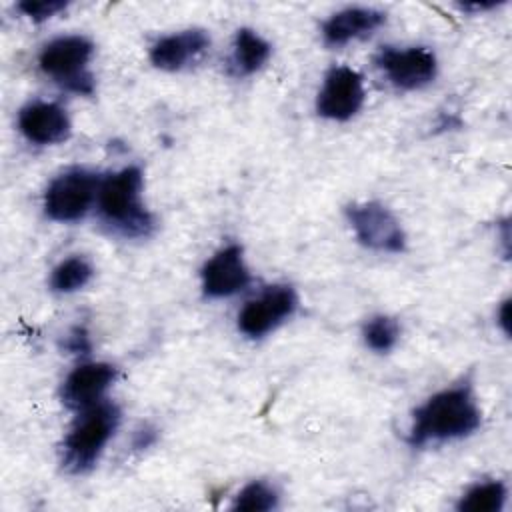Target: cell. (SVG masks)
Segmentation results:
<instances>
[{
  "mask_svg": "<svg viewBox=\"0 0 512 512\" xmlns=\"http://www.w3.org/2000/svg\"><path fill=\"white\" fill-rule=\"evenodd\" d=\"M480 424L482 410L478 406L472 382L462 380L432 394L414 410L408 430V444L412 448H422L428 444L462 440L474 434Z\"/></svg>",
  "mask_w": 512,
  "mask_h": 512,
  "instance_id": "obj_1",
  "label": "cell"
},
{
  "mask_svg": "<svg viewBox=\"0 0 512 512\" xmlns=\"http://www.w3.org/2000/svg\"><path fill=\"white\" fill-rule=\"evenodd\" d=\"M144 176L138 166H126L100 180L96 208L102 222L126 238H146L154 230V216L142 202Z\"/></svg>",
  "mask_w": 512,
  "mask_h": 512,
  "instance_id": "obj_2",
  "label": "cell"
},
{
  "mask_svg": "<svg viewBox=\"0 0 512 512\" xmlns=\"http://www.w3.org/2000/svg\"><path fill=\"white\" fill-rule=\"evenodd\" d=\"M120 424V408L114 402H96L82 410L62 442V466L70 474L92 470Z\"/></svg>",
  "mask_w": 512,
  "mask_h": 512,
  "instance_id": "obj_3",
  "label": "cell"
},
{
  "mask_svg": "<svg viewBox=\"0 0 512 512\" xmlns=\"http://www.w3.org/2000/svg\"><path fill=\"white\" fill-rule=\"evenodd\" d=\"M94 56V44L80 34L60 36L50 40L40 56V70L62 84L68 90L78 94L94 92V76L88 72V62Z\"/></svg>",
  "mask_w": 512,
  "mask_h": 512,
  "instance_id": "obj_4",
  "label": "cell"
},
{
  "mask_svg": "<svg viewBox=\"0 0 512 512\" xmlns=\"http://www.w3.org/2000/svg\"><path fill=\"white\" fill-rule=\"evenodd\" d=\"M100 178L86 168L58 174L44 192V212L54 222H76L86 216L98 196Z\"/></svg>",
  "mask_w": 512,
  "mask_h": 512,
  "instance_id": "obj_5",
  "label": "cell"
},
{
  "mask_svg": "<svg viewBox=\"0 0 512 512\" xmlns=\"http://www.w3.org/2000/svg\"><path fill=\"white\" fill-rule=\"evenodd\" d=\"M348 224L354 230L356 240L376 252L398 254L406 248V234L400 220L376 200L356 202L346 208Z\"/></svg>",
  "mask_w": 512,
  "mask_h": 512,
  "instance_id": "obj_6",
  "label": "cell"
},
{
  "mask_svg": "<svg viewBox=\"0 0 512 512\" xmlns=\"http://www.w3.org/2000/svg\"><path fill=\"white\" fill-rule=\"evenodd\" d=\"M298 296L292 286H268L258 298L244 304L238 314V330L248 338H262L294 314Z\"/></svg>",
  "mask_w": 512,
  "mask_h": 512,
  "instance_id": "obj_7",
  "label": "cell"
},
{
  "mask_svg": "<svg viewBox=\"0 0 512 512\" xmlns=\"http://www.w3.org/2000/svg\"><path fill=\"white\" fill-rule=\"evenodd\" d=\"M362 104H364L362 76L350 66L330 68L316 96V112L322 118L344 122L356 116Z\"/></svg>",
  "mask_w": 512,
  "mask_h": 512,
  "instance_id": "obj_8",
  "label": "cell"
},
{
  "mask_svg": "<svg viewBox=\"0 0 512 512\" xmlns=\"http://www.w3.org/2000/svg\"><path fill=\"white\" fill-rule=\"evenodd\" d=\"M378 68L386 74L390 84L400 90H416L436 78V56L424 46L392 48L386 46L376 56Z\"/></svg>",
  "mask_w": 512,
  "mask_h": 512,
  "instance_id": "obj_9",
  "label": "cell"
},
{
  "mask_svg": "<svg viewBox=\"0 0 512 512\" xmlns=\"http://www.w3.org/2000/svg\"><path fill=\"white\" fill-rule=\"evenodd\" d=\"M202 292L208 298H228L250 284V272L244 262L242 246L228 244L220 248L200 272Z\"/></svg>",
  "mask_w": 512,
  "mask_h": 512,
  "instance_id": "obj_10",
  "label": "cell"
},
{
  "mask_svg": "<svg viewBox=\"0 0 512 512\" xmlns=\"http://www.w3.org/2000/svg\"><path fill=\"white\" fill-rule=\"evenodd\" d=\"M18 128L22 136L38 146L60 144L72 132L66 110L56 102L36 100L26 104L18 114Z\"/></svg>",
  "mask_w": 512,
  "mask_h": 512,
  "instance_id": "obj_11",
  "label": "cell"
},
{
  "mask_svg": "<svg viewBox=\"0 0 512 512\" xmlns=\"http://www.w3.org/2000/svg\"><path fill=\"white\" fill-rule=\"evenodd\" d=\"M118 370L106 362H86L74 368L62 384V402L70 410H86L100 402L104 392L116 380Z\"/></svg>",
  "mask_w": 512,
  "mask_h": 512,
  "instance_id": "obj_12",
  "label": "cell"
},
{
  "mask_svg": "<svg viewBox=\"0 0 512 512\" xmlns=\"http://www.w3.org/2000/svg\"><path fill=\"white\" fill-rule=\"evenodd\" d=\"M210 46V38L204 30L190 28L160 38L150 48V62L168 72H176L194 62Z\"/></svg>",
  "mask_w": 512,
  "mask_h": 512,
  "instance_id": "obj_13",
  "label": "cell"
},
{
  "mask_svg": "<svg viewBox=\"0 0 512 512\" xmlns=\"http://www.w3.org/2000/svg\"><path fill=\"white\" fill-rule=\"evenodd\" d=\"M386 22V14L374 8H344L322 24V38L328 46H344L352 40L374 34Z\"/></svg>",
  "mask_w": 512,
  "mask_h": 512,
  "instance_id": "obj_14",
  "label": "cell"
},
{
  "mask_svg": "<svg viewBox=\"0 0 512 512\" xmlns=\"http://www.w3.org/2000/svg\"><path fill=\"white\" fill-rule=\"evenodd\" d=\"M272 46L254 30L240 28L236 30L232 42V56H230V70L236 76H250L258 72L270 58Z\"/></svg>",
  "mask_w": 512,
  "mask_h": 512,
  "instance_id": "obj_15",
  "label": "cell"
},
{
  "mask_svg": "<svg viewBox=\"0 0 512 512\" xmlns=\"http://www.w3.org/2000/svg\"><path fill=\"white\" fill-rule=\"evenodd\" d=\"M506 502V486L500 480H488L478 482L472 488H468L460 502V512H500Z\"/></svg>",
  "mask_w": 512,
  "mask_h": 512,
  "instance_id": "obj_16",
  "label": "cell"
},
{
  "mask_svg": "<svg viewBox=\"0 0 512 512\" xmlns=\"http://www.w3.org/2000/svg\"><path fill=\"white\" fill-rule=\"evenodd\" d=\"M94 276L92 264L82 256L62 260L50 274V288L58 294H70L84 288Z\"/></svg>",
  "mask_w": 512,
  "mask_h": 512,
  "instance_id": "obj_17",
  "label": "cell"
},
{
  "mask_svg": "<svg viewBox=\"0 0 512 512\" xmlns=\"http://www.w3.org/2000/svg\"><path fill=\"white\" fill-rule=\"evenodd\" d=\"M362 336H364V342L370 350L384 354V352H390L396 346V342L400 338V326L394 318L378 314V316H372L364 324Z\"/></svg>",
  "mask_w": 512,
  "mask_h": 512,
  "instance_id": "obj_18",
  "label": "cell"
},
{
  "mask_svg": "<svg viewBox=\"0 0 512 512\" xmlns=\"http://www.w3.org/2000/svg\"><path fill=\"white\" fill-rule=\"evenodd\" d=\"M278 506V492L262 482V480H254L250 484H246L234 498L232 510H240V512H268L272 508Z\"/></svg>",
  "mask_w": 512,
  "mask_h": 512,
  "instance_id": "obj_19",
  "label": "cell"
},
{
  "mask_svg": "<svg viewBox=\"0 0 512 512\" xmlns=\"http://www.w3.org/2000/svg\"><path fill=\"white\" fill-rule=\"evenodd\" d=\"M68 6V2L64 0H22L18 2V10L28 16L34 22H44L48 18H52L54 14L62 12Z\"/></svg>",
  "mask_w": 512,
  "mask_h": 512,
  "instance_id": "obj_20",
  "label": "cell"
},
{
  "mask_svg": "<svg viewBox=\"0 0 512 512\" xmlns=\"http://www.w3.org/2000/svg\"><path fill=\"white\" fill-rule=\"evenodd\" d=\"M64 350L68 354H88L90 352V336L84 326H74L64 338Z\"/></svg>",
  "mask_w": 512,
  "mask_h": 512,
  "instance_id": "obj_21",
  "label": "cell"
},
{
  "mask_svg": "<svg viewBox=\"0 0 512 512\" xmlns=\"http://www.w3.org/2000/svg\"><path fill=\"white\" fill-rule=\"evenodd\" d=\"M508 310H510V300H504L500 304V310H498V324L500 328L508 334L510 332V316H508Z\"/></svg>",
  "mask_w": 512,
  "mask_h": 512,
  "instance_id": "obj_22",
  "label": "cell"
},
{
  "mask_svg": "<svg viewBox=\"0 0 512 512\" xmlns=\"http://www.w3.org/2000/svg\"><path fill=\"white\" fill-rule=\"evenodd\" d=\"M498 4H502V2H466V4H460V8L462 10H466V12H482V10H490V8H496Z\"/></svg>",
  "mask_w": 512,
  "mask_h": 512,
  "instance_id": "obj_23",
  "label": "cell"
}]
</instances>
